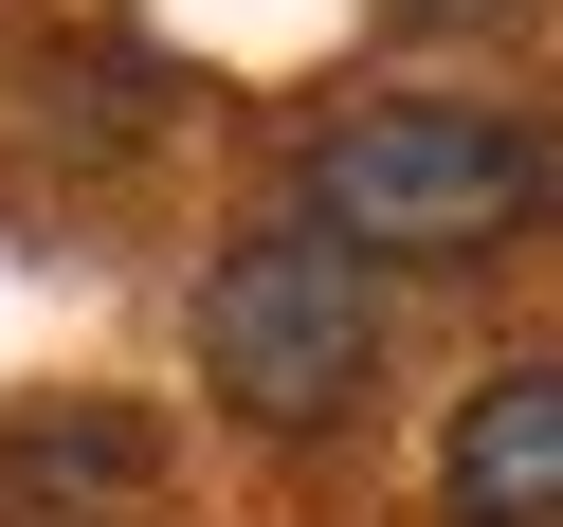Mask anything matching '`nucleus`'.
Wrapping results in <instances>:
<instances>
[{"label": "nucleus", "mask_w": 563, "mask_h": 527, "mask_svg": "<svg viewBox=\"0 0 563 527\" xmlns=\"http://www.w3.org/2000/svg\"><path fill=\"white\" fill-rule=\"evenodd\" d=\"M291 219H328L345 255H418V273H473L509 255L527 219H545V146H527L509 110H437V91H382V110H345L328 146H309Z\"/></svg>", "instance_id": "nucleus-1"}, {"label": "nucleus", "mask_w": 563, "mask_h": 527, "mask_svg": "<svg viewBox=\"0 0 563 527\" xmlns=\"http://www.w3.org/2000/svg\"><path fill=\"white\" fill-rule=\"evenodd\" d=\"M200 382H219V418H255V437H328L382 382V273L345 255L328 219L236 237V255L200 273Z\"/></svg>", "instance_id": "nucleus-2"}, {"label": "nucleus", "mask_w": 563, "mask_h": 527, "mask_svg": "<svg viewBox=\"0 0 563 527\" xmlns=\"http://www.w3.org/2000/svg\"><path fill=\"white\" fill-rule=\"evenodd\" d=\"M437 509H454V527H563V364H509V382L454 400Z\"/></svg>", "instance_id": "nucleus-3"}]
</instances>
